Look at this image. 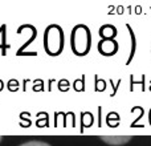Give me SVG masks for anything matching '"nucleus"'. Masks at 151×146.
I'll return each mask as SVG.
<instances>
[{
  "label": "nucleus",
  "mask_w": 151,
  "mask_h": 146,
  "mask_svg": "<svg viewBox=\"0 0 151 146\" xmlns=\"http://www.w3.org/2000/svg\"><path fill=\"white\" fill-rule=\"evenodd\" d=\"M73 45L77 53H85L89 45V32L83 27H78L73 33Z\"/></svg>",
  "instance_id": "obj_1"
},
{
  "label": "nucleus",
  "mask_w": 151,
  "mask_h": 146,
  "mask_svg": "<svg viewBox=\"0 0 151 146\" xmlns=\"http://www.w3.org/2000/svg\"><path fill=\"white\" fill-rule=\"evenodd\" d=\"M52 43H55V51L56 53L60 51L61 48V32L58 28H50L47 33V48L49 49V47L52 45Z\"/></svg>",
  "instance_id": "obj_2"
},
{
  "label": "nucleus",
  "mask_w": 151,
  "mask_h": 146,
  "mask_svg": "<svg viewBox=\"0 0 151 146\" xmlns=\"http://www.w3.org/2000/svg\"><path fill=\"white\" fill-rule=\"evenodd\" d=\"M101 139L110 145H122V144H126L127 141H130L131 137L130 136H127V137H101Z\"/></svg>",
  "instance_id": "obj_3"
},
{
  "label": "nucleus",
  "mask_w": 151,
  "mask_h": 146,
  "mask_svg": "<svg viewBox=\"0 0 151 146\" xmlns=\"http://www.w3.org/2000/svg\"><path fill=\"white\" fill-rule=\"evenodd\" d=\"M19 146H50V145L47 144V142H41V141H29V142L21 144Z\"/></svg>",
  "instance_id": "obj_4"
},
{
  "label": "nucleus",
  "mask_w": 151,
  "mask_h": 146,
  "mask_svg": "<svg viewBox=\"0 0 151 146\" xmlns=\"http://www.w3.org/2000/svg\"><path fill=\"white\" fill-rule=\"evenodd\" d=\"M1 139H3V138H1V137H0V142H1Z\"/></svg>",
  "instance_id": "obj_5"
}]
</instances>
